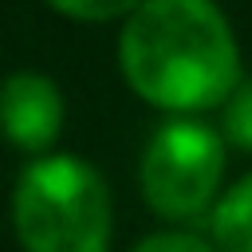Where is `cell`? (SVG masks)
<instances>
[{"mask_svg":"<svg viewBox=\"0 0 252 252\" xmlns=\"http://www.w3.org/2000/svg\"><path fill=\"white\" fill-rule=\"evenodd\" d=\"M224 138L240 150H252V79L236 83V91L224 98Z\"/></svg>","mask_w":252,"mask_h":252,"instance_id":"cell-6","label":"cell"},{"mask_svg":"<svg viewBox=\"0 0 252 252\" xmlns=\"http://www.w3.org/2000/svg\"><path fill=\"white\" fill-rule=\"evenodd\" d=\"M130 252H213V248L193 232H154V236H142Z\"/></svg>","mask_w":252,"mask_h":252,"instance_id":"cell-8","label":"cell"},{"mask_svg":"<svg viewBox=\"0 0 252 252\" xmlns=\"http://www.w3.org/2000/svg\"><path fill=\"white\" fill-rule=\"evenodd\" d=\"M130 87L165 110H205L236 91V39L213 0H142L118 39Z\"/></svg>","mask_w":252,"mask_h":252,"instance_id":"cell-1","label":"cell"},{"mask_svg":"<svg viewBox=\"0 0 252 252\" xmlns=\"http://www.w3.org/2000/svg\"><path fill=\"white\" fill-rule=\"evenodd\" d=\"M63 126L59 87L39 71H16L0 83V130L12 146L43 154Z\"/></svg>","mask_w":252,"mask_h":252,"instance_id":"cell-4","label":"cell"},{"mask_svg":"<svg viewBox=\"0 0 252 252\" xmlns=\"http://www.w3.org/2000/svg\"><path fill=\"white\" fill-rule=\"evenodd\" d=\"M138 173L154 213L173 220L201 217L224 173V138L197 118H169L150 134Z\"/></svg>","mask_w":252,"mask_h":252,"instance_id":"cell-3","label":"cell"},{"mask_svg":"<svg viewBox=\"0 0 252 252\" xmlns=\"http://www.w3.org/2000/svg\"><path fill=\"white\" fill-rule=\"evenodd\" d=\"M213 240L220 252H252V173H244L213 209Z\"/></svg>","mask_w":252,"mask_h":252,"instance_id":"cell-5","label":"cell"},{"mask_svg":"<svg viewBox=\"0 0 252 252\" xmlns=\"http://www.w3.org/2000/svg\"><path fill=\"white\" fill-rule=\"evenodd\" d=\"M47 4L67 16H79V20H110V16L134 12L142 0H47Z\"/></svg>","mask_w":252,"mask_h":252,"instance_id":"cell-7","label":"cell"},{"mask_svg":"<svg viewBox=\"0 0 252 252\" xmlns=\"http://www.w3.org/2000/svg\"><path fill=\"white\" fill-rule=\"evenodd\" d=\"M12 220L24 252H106L110 193L75 154L35 158L16 185Z\"/></svg>","mask_w":252,"mask_h":252,"instance_id":"cell-2","label":"cell"}]
</instances>
